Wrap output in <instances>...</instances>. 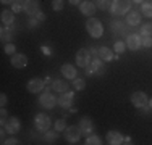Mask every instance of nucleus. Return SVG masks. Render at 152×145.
<instances>
[{"label": "nucleus", "instance_id": "f257e3e1", "mask_svg": "<svg viewBox=\"0 0 152 145\" xmlns=\"http://www.w3.org/2000/svg\"><path fill=\"white\" fill-rule=\"evenodd\" d=\"M86 31L89 32L91 37L99 39V37H102V34H104V26H102V23H100V20L91 16L88 21H86Z\"/></svg>", "mask_w": 152, "mask_h": 145}, {"label": "nucleus", "instance_id": "f03ea898", "mask_svg": "<svg viewBox=\"0 0 152 145\" xmlns=\"http://www.w3.org/2000/svg\"><path fill=\"white\" fill-rule=\"evenodd\" d=\"M131 10V0H112L110 12L115 16H123Z\"/></svg>", "mask_w": 152, "mask_h": 145}, {"label": "nucleus", "instance_id": "7ed1b4c3", "mask_svg": "<svg viewBox=\"0 0 152 145\" xmlns=\"http://www.w3.org/2000/svg\"><path fill=\"white\" fill-rule=\"evenodd\" d=\"M63 136H65V140L68 144H76L79 139H81V129H79L78 124H73V126H66V129L63 130Z\"/></svg>", "mask_w": 152, "mask_h": 145}, {"label": "nucleus", "instance_id": "20e7f679", "mask_svg": "<svg viewBox=\"0 0 152 145\" xmlns=\"http://www.w3.org/2000/svg\"><path fill=\"white\" fill-rule=\"evenodd\" d=\"M34 126L39 132H45V130H49L50 126H52V119H50V116H47L44 113H39V115H36V118H34Z\"/></svg>", "mask_w": 152, "mask_h": 145}, {"label": "nucleus", "instance_id": "39448f33", "mask_svg": "<svg viewBox=\"0 0 152 145\" xmlns=\"http://www.w3.org/2000/svg\"><path fill=\"white\" fill-rule=\"evenodd\" d=\"M39 103H41V107L45 108V110H52V108L58 103V100L55 99V95H53L52 92L45 90V92H42L41 97H39Z\"/></svg>", "mask_w": 152, "mask_h": 145}, {"label": "nucleus", "instance_id": "423d86ee", "mask_svg": "<svg viewBox=\"0 0 152 145\" xmlns=\"http://www.w3.org/2000/svg\"><path fill=\"white\" fill-rule=\"evenodd\" d=\"M3 128H5V130L10 136H15V134H18L21 130V121L18 118H8Z\"/></svg>", "mask_w": 152, "mask_h": 145}, {"label": "nucleus", "instance_id": "0eeeda50", "mask_svg": "<svg viewBox=\"0 0 152 145\" xmlns=\"http://www.w3.org/2000/svg\"><path fill=\"white\" fill-rule=\"evenodd\" d=\"M131 103L136 108H144L146 105H149V99L144 92H134L131 95Z\"/></svg>", "mask_w": 152, "mask_h": 145}, {"label": "nucleus", "instance_id": "6e6552de", "mask_svg": "<svg viewBox=\"0 0 152 145\" xmlns=\"http://www.w3.org/2000/svg\"><path fill=\"white\" fill-rule=\"evenodd\" d=\"M89 63H91V55H89L88 49H79L76 53V65L81 68H86Z\"/></svg>", "mask_w": 152, "mask_h": 145}, {"label": "nucleus", "instance_id": "1a4fd4ad", "mask_svg": "<svg viewBox=\"0 0 152 145\" xmlns=\"http://www.w3.org/2000/svg\"><path fill=\"white\" fill-rule=\"evenodd\" d=\"M12 65L16 70H23L28 66V57L24 53H15V55H12Z\"/></svg>", "mask_w": 152, "mask_h": 145}, {"label": "nucleus", "instance_id": "9d476101", "mask_svg": "<svg viewBox=\"0 0 152 145\" xmlns=\"http://www.w3.org/2000/svg\"><path fill=\"white\" fill-rule=\"evenodd\" d=\"M41 12V5L37 0H26L24 2V13H28L29 16H36Z\"/></svg>", "mask_w": 152, "mask_h": 145}, {"label": "nucleus", "instance_id": "9b49d317", "mask_svg": "<svg viewBox=\"0 0 152 145\" xmlns=\"http://www.w3.org/2000/svg\"><path fill=\"white\" fill-rule=\"evenodd\" d=\"M44 84L45 82L42 81V79H39V78H34V79H31L29 82H28V90H29L31 94H39V92H42L44 90Z\"/></svg>", "mask_w": 152, "mask_h": 145}, {"label": "nucleus", "instance_id": "f8f14e48", "mask_svg": "<svg viewBox=\"0 0 152 145\" xmlns=\"http://www.w3.org/2000/svg\"><path fill=\"white\" fill-rule=\"evenodd\" d=\"M79 129H81V134L84 137H88V136H91L92 134V130H94V124H92V121L89 118H81V121H79Z\"/></svg>", "mask_w": 152, "mask_h": 145}, {"label": "nucleus", "instance_id": "ddd939ff", "mask_svg": "<svg viewBox=\"0 0 152 145\" xmlns=\"http://www.w3.org/2000/svg\"><path fill=\"white\" fill-rule=\"evenodd\" d=\"M73 100H75V92H63L58 99V105L61 108H71L73 105Z\"/></svg>", "mask_w": 152, "mask_h": 145}, {"label": "nucleus", "instance_id": "4468645a", "mask_svg": "<svg viewBox=\"0 0 152 145\" xmlns=\"http://www.w3.org/2000/svg\"><path fill=\"white\" fill-rule=\"evenodd\" d=\"M126 47H128L129 50H139V47H142L141 45V36L139 34H129L128 37H126Z\"/></svg>", "mask_w": 152, "mask_h": 145}, {"label": "nucleus", "instance_id": "2eb2a0df", "mask_svg": "<svg viewBox=\"0 0 152 145\" xmlns=\"http://www.w3.org/2000/svg\"><path fill=\"white\" fill-rule=\"evenodd\" d=\"M96 10H97V7H96V3H92V2H89V0H86V2H83L81 5H79V12H81L84 16H94V13H96Z\"/></svg>", "mask_w": 152, "mask_h": 145}, {"label": "nucleus", "instance_id": "dca6fc26", "mask_svg": "<svg viewBox=\"0 0 152 145\" xmlns=\"http://www.w3.org/2000/svg\"><path fill=\"white\" fill-rule=\"evenodd\" d=\"M105 139H107V142L110 145H120V144L125 142V137H123L118 130H108Z\"/></svg>", "mask_w": 152, "mask_h": 145}, {"label": "nucleus", "instance_id": "f3484780", "mask_svg": "<svg viewBox=\"0 0 152 145\" xmlns=\"http://www.w3.org/2000/svg\"><path fill=\"white\" fill-rule=\"evenodd\" d=\"M60 71H61V74H63V78H66V79H76L78 78V72H76L75 66L70 63H63L60 68Z\"/></svg>", "mask_w": 152, "mask_h": 145}, {"label": "nucleus", "instance_id": "a211bd4d", "mask_svg": "<svg viewBox=\"0 0 152 145\" xmlns=\"http://www.w3.org/2000/svg\"><path fill=\"white\" fill-rule=\"evenodd\" d=\"M97 57L104 61H112L113 60V50H110L108 47H100L97 50Z\"/></svg>", "mask_w": 152, "mask_h": 145}, {"label": "nucleus", "instance_id": "6ab92c4d", "mask_svg": "<svg viewBox=\"0 0 152 145\" xmlns=\"http://www.w3.org/2000/svg\"><path fill=\"white\" fill-rule=\"evenodd\" d=\"M0 20L5 26H12L15 23V12H10V10H3L2 14H0Z\"/></svg>", "mask_w": 152, "mask_h": 145}, {"label": "nucleus", "instance_id": "aec40b11", "mask_svg": "<svg viewBox=\"0 0 152 145\" xmlns=\"http://www.w3.org/2000/svg\"><path fill=\"white\" fill-rule=\"evenodd\" d=\"M141 20H142V14H141L139 12H131V13H128V16H126V23H128L129 26H139Z\"/></svg>", "mask_w": 152, "mask_h": 145}, {"label": "nucleus", "instance_id": "412c9836", "mask_svg": "<svg viewBox=\"0 0 152 145\" xmlns=\"http://www.w3.org/2000/svg\"><path fill=\"white\" fill-rule=\"evenodd\" d=\"M100 68H102V61H100V58H96L92 63H89L86 66V74H96Z\"/></svg>", "mask_w": 152, "mask_h": 145}, {"label": "nucleus", "instance_id": "4be33fe9", "mask_svg": "<svg viewBox=\"0 0 152 145\" xmlns=\"http://www.w3.org/2000/svg\"><path fill=\"white\" fill-rule=\"evenodd\" d=\"M0 37H2V42H10L13 39V32L12 29H10V26H2V29H0Z\"/></svg>", "mask_w": 152, "mask_h": 145}, {"label": "nucleus", "instance_id": "5701e85b", "mask_svg": "<svg viewBox=\"0 0 152 145\" xmlns=\"http://www.w3.org/2000/svg\"><path fill=\"white\" fill-rule=\"evenodd\" d=\"M52 89L57 90V92H60V94H63V92H66V90H68V82L66 81H61V79H57V81H53Z\"/></svg>", "mask_w": 152, "mask_h": 145}, {"label": "nucleus", "instance_id": "b1692460", "mask_svg": "<svg viewBox=\"0 0 152 145\" xmlns=\"http://www.w3.org/2000/svg\"><path fill=\"white\" fill-rule=\"evenodd\" d=\"M44 139L47 140L49 144H55V140L58 139V130H45L44 132Z\"/></svg>", "mask_w": 152, "mask_h": 145}, {"label": "nucleus", "instance_id": "393cba45", "mask_svg": "<svg viewBox=\"0 0 152 145\" xmlns=\"http://www.w3.org/2000/svg\"><path fill=\"white\" fill-rule=\"evenodd\" d=\"M141 13H142V16H146V18H152V2H142Z\"/></svg>", "mask_w": 152, "mask_h": 145}, {"label": "nucleus", "instance_id": "a878e982", "mask_svg": "<svg viewBox=\"0 0 152 145\" xmlns=\"http://www.w3.org/2000/svg\"><path fill=\"white\" fill-rule=\"evenodd\" d=\"M125 50H126V42H123V41L115 42V45H113V52L117 53V55H121V53H125Z\"/></svg>", "mask_w": 152, "mask_h": 145}, {"label": "nucleus", "instance_id": "bb28decb", "mask_svg": "<svg viewBox=\"0 0 152 145\" xmlns=\"http://www.w3.org/2000/svg\"><path fill=\"white\" fill-rule=\"evenodd\" d=\"M23 10H24V3H23V0H13V3H12V12L21 13Z\"/></svg>", "mask_w": 152, "mask_h": 145}, {"label": "nucleus", "instance_id": "cd10ccee", "mask_svg": "<svg viewBox=\"0 0 152 145\" xmlns=\"http://www.w3.org/2000/svg\"><path fill=\"white\" fill-rule=\"evenodd\" d=\"M84 144L86 145H100V144H102V140H100L99 136H88Z\"/></svg>", "mask_w": 152, "mask_h": 145}, {"label": "nucleus", "instance_id": "c85d7f7f", "mask_svg": "<svg viewBox=\"0 0 152 145\" xmlns=\"http://www.w3.org/2000/svg\"><path fill=\"white\" fill-rule=\"evenodd\" d=\"M139 34L141 36H152V24L147 23V24H142L139 29Z\"/></svg>", "mask_w": 152, "mask_h": 145}, {"label": "nucleus", "instance_id": "c756f323", "mask_svg": "<svg viewBox=\"0 0 152 145\" xmlns=\"http://www.w3.org/2000/svg\"><path fill=\"white\" fill-rule=\"evenodd\" d=\"M112 31L113 32H118V34H121V32H125V24L120 23V21H115V23H112Z\"/></svg>", "mask_w": 152, "mask_h": 145}, {"label": "nucleus", "instance_id": "7c9ffc66", "mask_svg": "<svg viewBox=\"0 0 152 145\" xmlns=\"http://www.w3.org/2000/svg\"><path fill=\"white\" fill-rule=\"evenodd\" d=\"M110 5H112V0H96V7L100 10L110 8Z\"/></svg>", "mask_w": 152, "mask_h": 145}, {"label": "nucleus", "instance_id": "2f4dec72", "mask_svg": "<svg viewBox=\"0 0 152 145\" xmlns=\"http://www.w3.org/2000/svg\"><path fill=\"white\" fill-rule=\"evenodd\" d=\"M73 87H75V90H83L86 87V81L84 79L76 78V79H73Z\"/></svg>", "mask_w": 152, "mask_h": 145}, {"label": "nucleus", "instance_id": "473e14b6", "mask_svg": "<svg viewBox=\"0 0 152 145\" xmlns=\"http://www.w3.org/2000/svg\"><path fill=\"white\" fill-rule=\"evenodd\" d=\"M141 45L151 49L152 47V36H141Z\"/></svg>", "mask_w": 152, "mask_h": 145}, {"label": "nucleus", "instance_id": "72a5a7b5", "mask_svg": "<svg viewBox=\"0 0 152 145\" xmlns=\"http://www.w3.org/2000/svg\"><path fill=\"white\" fill-rule=\"evenodd\" d=\"M5 53L7 55H15L16 53V45L12 42H7L5 44Z\"/></svg>", "mask_w": 152, "mask_h": 145}, {"label": "nucleus", "instance_id": "f704fd0d", "mask_svg": "<svg viewBox=\"0 0 152 145\" xmlns=\"http://www.w3.org/2000/svg\"><path fill=\"white\" fill-rule=\"evenodd\" d=\"M63 7H65L63 0H52V8L55 10V12H61Z\"/></svg>", "mask_w": 152, "mask_h": 145}, {"label": "nucleus", "instance_id": "c9c22d12", "mask_svg": "<svg viewBox=\"0 0 152 145\" xmlns=\"http://www.w3.org/2000/svg\"><path fill=\"white\" fill-rule=\"evenodd\" d=\"M66 129V121L65 119H58V121H55V130H58V132H61V130Z\"/></svg>", "mask_w": 152, "mask_h": 145}, {"label": "nucleus", "instance_id": "e433bc0d", "mask_svg": "<svg viewBox=\"0 0 152 145\" xmlns=\"http://www.w3.org/2000/svg\"><path fill=\"white\" fill-rule=\"evenodd\" d=\"M7 116H8V113H7V110H5V107L2 108V111H0V124H2V128L5 126V123H7Z\"/></svg>", "mask_w": 152, "mask_h": 145}, {"label": "nucleus", "instance_id": "4c0bfd02", "mask_svg": "<svg viewBox=\"0 0 152 145\" xmlns=\"http://www.w3.org/2000/svg\"><path fill=\"white\" fill-rule=\"evenodd\" d=\"M2 144H5V145H16L18 144V139H16V137H8V139L3 140Z\"/></svg>", "mask_w": 152, "mask_h": 145}, {"label": "nucleus", "instance_id": "58836bf2", "mask_svg": "<svg viewBox=\"0 0 152 145\" xmlns=\"http://www.w3.org/2000/svg\"><path fill=\"white\" fill-rule=\"evenodd\" d=\"M7 102H8L7 95H5V94H2V95H0V105H2V108H3V107H7Z\"/></svg>", "mask_w": 152, "mask_h": 145}, {"label": "nucleus", "instance_id": "ea45409f", "mask_svg": "<svg viewBox=\"0 0 152 145\" xmlns=\"http://www.w3.org/2000/svg\"><path fill=\"white\" fill-rule=\"evenodd\" d=\"M36 18H37V20H39V21H44V20H45V14H44V13H42V12H39L37 14H36Z\"/></svg>", "mask_w": 152, "mask_h": 145}, {"label": "nucleus", "instance_id": "a19ab883", "mask_svg": "<svg viewBox=\"0 0 152 145\" xmlns=\"http://www.w3.org/2000/svg\"><path fill=\"white\" fill-rule=\"evenodd\" d=\"M68 2H70V5H81V0H68Z\"/></svg>", "mask_w": 152, "mask_h": 145}, {"label": "nucleus", "instance_id": "79ce46f5", "mask_svg": "<svg viewBox=\"0 0 152 145\" xmlns=\"http://www.w3.org/2000/svg\"><path fill=\"white\" fill-rule=\"evenodd\" d=\"M42 52H44V55H50V49H47V47H42Z\"/></svg>", "mask_w": 152, "mask_h": 145}, {"label": "nucleus", "instance_id": "37998d69", "mask_svg": "<svg viewBox=\"0 0 152 145\" xmlns=\"http://www.w3.org/2000/svg\"><path fill=\"white\" fill-rule=\"evenodd\" d=\"M0 2H2L3 5H12V3H13V0H0Z\"/></svg>", "mask_w": 152, "mask_h": 145}, {"label": "nucleus", "instance_id": "c03bdc74", "mask_svg": "<svg viewBox=\"0 0 152 145\" xmlns=\"http://www.w3.org/2000/svg\"><path fill=\"white\" fill-rule=\"evenodd\" d=\"M131 2H136V3H142L144 0H131Z\"/></svg>", "mask_w": 152, "mask_h": 145}, {"label": "nucleus", "instance_id": "a18cd8bd", "mask_svg": "<svg viewBox=\"0 0 152 145\" xmlns=\"http://www.w3.org/2000/svg\"><path fill=\"white\" fill-rule=\"evenodd\" d=\"M149 107H151V108H152V99H151V100H149Z\"/></svg>", "mask_w": 152, "mask_h": 145}]
</instances>
